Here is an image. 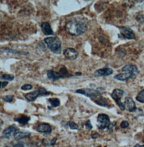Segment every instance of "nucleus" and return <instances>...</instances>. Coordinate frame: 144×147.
Returning <instances> with one entry per match:
<instances>
[{"instance_id":"nucleus-1","label":"nucleus","mask_w":144,"mask_h":147,"mask_svg":"<svg viewBox=\"0 0 144 147\" xmlns=\"http://www.w3.org/2000/svg\"><path fill=\"white\" fill-rule=\"evenodd\" d=\"M88 20L86 18L76 17L69 20L65 25L67 33L73 36H79L87 29Z\"/></svg>"},{"instance_id":"nucleus-2","label":"nucleus","mask_w":144,"mask_h":147,"mask_svg":"<svg viewBox=\"0 0 144 147\" xmlns=\"http://www.w3.org/2000/svg\"><path fill=\"white\" fill-rule=\"evenodd\" d=\"M50 50L55 54L60 55L61 52V42L57 37H49L44 39Z\"/></svg>"},{"instance_id":"nucleus-3","label":"nucleus","mask_w":144,"mask_h":147,"mask_svg":"<svg viewBox=\"0 0 144 147\" xmlns=\"http://www.w3.org/2000/svg\"><path fill=\"white\" fill-rule=\"evenodd\" d=\"M75 92L90 97L93 101H94L96 98L101 96V92L99 91V90H95L90 88H82L77 90Z\"/></svg>"},{"instance_id":"nucleus-4","label":"nucleus","mask_w":144,"mask_h":147,"mask_svg":"<svg viewBox=\"0 0 144 147\" xmlns=\"http://www.w3.org/2000/svg\"><path fill=\"white\" fill-rule=\"evenodd\" d=\"M124 93V91L122 90L115 89L111 94V97L122 111H124L126 109L124 104L121 101V98L123 97Z\"/></svg>"},{"instance_id":"nucleus-5","label":"nucleus","mask_w":144,"mask_h":147,"mask_svg":"<svg viewBox=\"0 0 144 147\" xmlns=\"http://www.w3.org/2000/svg\"><path fill=\"white\" fill-rule=\"evenodd\" d=\"M97 126L100 129L108 128L110 125V118L107 114H100L97 118Z\"/></svg>"},{"instance_id":"nucleus-6","label":"nucleus","mask_w":144,"mask_h":147,"mask_svg":"<svg viewBox=\"0 0 144 147\" xmlns=\"http://www.w3.org/2000/svg\"><path fill=\"white\" fill-rule=\"evenodd\" d=\"M122 36L127 39H133L135 38V34L132 29L128 27H121L119 28Z\"/></svg>"},{"instance_id":"nucleus-7","label":"nucleus","mask_w":144,"mask_h":147,"mask_svg":"<svg viewBox=\"0 0 144 147\" xmlns=\"http://www.w3.org/2000/svg\"><path fill=\"white\" fill-rule=\"evenodd\" d=\"M64 57L69 60H74L78 56V53L73 48H68L64 51Z\"/></svg>"},{"instance_id":"nucleus-8","label":"nucleus","mask_w":144,"mask_h":147,"mask_svg":"<svg viewBox=\"0 0 144 147\" xmlns=\"http://www.w3.org/2000/svg\"><path fill=\"white\" fill-rule=\"evenodd\" d=\"M18 131V129L15 126H10L7 128L5 129L2 132V135L4 138L6 139H9L11 136H14L15 134Z\"/></svg>"},{"instance_id":"nucleus-9","label":"nucleus","mask_w":144,"mask_h":147,"mask_svg":"<svg viewBox=\"0 0 144 147\" xmlns=\"http://www.w3.org/2000/svg\"><path fill=\"white\" fill-rule=\"evenodd\" d=\"M125 108L129 112H134L136 110V106L135 102L131 97H127L124 102Z\"/></svg>"},{"instance_id":"nucleus-10","label":"nucleus","mask_w":144,"mask_h":147,"mask_svg":"<svg viewBox=\"0 0 144 147\" xmlns=\"http://www.w3.org/2000/svg\"><path fill=\"white\" fill-rule=\"evenodd\" d=\"M41 30H42V32L45 35L47 36V35H54V31H53L50 24H49V23H48L47 22H43L41 24Z\"/></svg>"},{"instance_id":"nucleus-11","label":"nucleus","mask_w":144,"mask_h":147,"mask_svg":"<svg viewBox=\"0 0 144 147\" xmlns=\"http://www.w3.org/2000/svg\"><path fill=\"white\" fill-rule=\"evenodd\" d=\"M124 73L119 74L114 76V79L120 81H126L128 79L135 76V75L129 71H123Z\"/></svg>"},{"instance_id":"nucleus-12","label":"nucleus","mask_w":144,"mask_h":147,"mask_svg":"<svg viewBox=\"0 0 144 147\" xmlns=\"http://www.w3.org/2000/svg\"><path fill=\"white\" fill-rule=\"evenodd\" d=\"M37 131L41 133L49 134L52 131V128L51 126L47 123H42L38 126Z\"/></svg>"},{"instance_id":"nucleus-13","label":"nucleus","mask_w":144,"mask_h":147,"mask_svg":"<svg viewBox=\"0 0 144 147\" xmlns=\"http://www.w3.org/2000/svg\"><path fill=\"white\" fill-rule=\"evenodd\" d=\"M39 96H41V93L38 89L36 91L27 93L26 94L24 95V97L26 98V100L30 102L35 101L36 98Z\"/></svg>"},{"instance_id":"nucleus-14","label":"nucleus","mask_w":144,"mask_h":147,"mask_svg":"<svg viewBox=\"0 0 144 147\" xmlns=\"http://www.w3.org/2000/svg\"><path fill=\"white\" fill-rule=\"evenodd\" d=\"M113 73L112 69L108 68V67H104L96 71L95 74L99 76H108L111 75Z\"/></svg>"},{"instance_id":"nucleus-15","label":"nucleus","mask_w":144,"mask_h":147,"mask_svg":"<svg viewBox=\"0 0 144 147\" xmlns=\"http://www.w3.org/2000/svg\"><path fill=\"white\" fill-rule=\"evenodd\" d=\"M47 75L48 78L51 80H57L60 78H63V76L60 74V73L56 72L54 70H49L47 73Z\"/></svg>"},{"instance_id":"nucleus-16","label":"nucleus","mask_w":144,"mask_h":147,"mask_svg":"<svg viewBox=\"0 0 144 147\" xmlns=\"http://www.w3.org/2000/svg\"><path fill=\"white\" fill-rule=\"evenodd\" d=\"M30 119L31 118L28 116L25 115H21L19 117L15 118L14 121L18 122L19 123L22 125H25L28 123V122L30 121Z\"/></svg>"},{"instance_id":"nucleus-17","label":"nucleus","mask_w":144,"mask_h":147,"mask_svg":"<svg viewBox=\"0 0 144 147\" xmlns=\"http://www.w3.org/2000/svg\"><path fill=\"white\" fill-rule=\"evenodd\" d=\"M122 71H129L133 74L135 76L138 74L137 67L133 65H127L122 69Z\"/></svg>"},{"instance_id":"nucleus-18","label":"nucleus","mask_w":144,"mask_h":147,"mask_svg":"<svg viewBox=\"0 0 144 147\" xmlns=\"http://www.w3.org/2000/svg\"><path fill=\"white\" fill-rule=\"evenodd\" d=\"M31 134L28 132H23V131H17L15 135H14V138L15 139L17 140H20L21 139L27 138Z\"/></svg>"},{"instance_id":"nucleus-19","label":"nucleus","mask_w":144,"mask_h":147,"mask_svg":"<svg viewBox=\"0 0 144 147\" xmlns=\"http://www.w3.org/2000/svg\"><path fill=\"white\" fill-rule=\"evenodd\" d=\"M48 101L50 103L51 106L54 108L58 107L60 105V101L57 98H51L48 100Z\"/></svg>"},{"instance_id":"nucleus-20","label":"nucleus","mask_w":144,"mask_h":147,"mask_svg":"<svg viewBox=\"0 0 144 147\" xmlns=\"http://www.w3.org/2000/svg\"><path fill=\"white\" fill-rule=\"evenodd\" d=\"M136 100L141 102V103H144V90H142L141 92H139L137 96L136 97Z\"/></svg>"},{"instance_id":"nucleus-21","label":"nucleus","mask_w":144,"mask_h":147,"mask_svg":"<svg viewBox=\"0 0 144 147\" xmlns=\"http://www.w3.org/2000/svg\"><path fill=\"white\" fill-rule=\"evenodd\" d=\"M3 147H25V145L23 143L19 142L15 144H14L13 143H8L5 145Z\"/></svg>"},{"instance_id":"nucleus-22","label":"nucleus","mask_w":144,"mask_h":147,"mask_svg":"<svg viewBox=\"0 0 144 147\" xmlns=\"http://www.w3.org/2000/svg\"><path fill=\"white\" fill-rule=\"evenodd\" d=\"M14 76L12 75H9V74H3L1 76V78L3 80H10L12 81L14 79Z\"/></svg>"},{"instance_id":"nucleus-23","label":"nucleus","mask_w":144,"mask_h":147,"mask_svg":"<svg viewBox=\"0 0 144 147\" xmlns=\"http://www.w3.org/2000/svg\"><path fill=\"white\" fill-rule=\"evenodd\" d=\"M14 96L12 95H6L2 97V100L7 102H11L13 100Z\"/></svg>"},{"instance_id":"nucleus-24","label":"nucleus","mask_w":144,"mask_h":147,"mask_svg":"<svg viewBox=\"0 0 144 147\" xmlns=\"http://www.w3.org/2000/svg\"><path fill=\"white\" fill-rule=\"evenodd\" d=\"M41 93V96H48L50 95V92H47L45 88L42 87H40L38 88Z\"/></svg>"},{"instance_id":"nucleus-25","label":"nucleus","mask_w":144,"mask_h":147,"mask_svg":"<svg viewBox=\"0 0 144 147\" xmlns=\"http://www.w3.org/2000/svg\"><path fill=\"white\" fill-rule=\"evenodd\" d=\"M68 126L70 127V129H77L79 128V126L77 124H76L75 122H68Z\"/></svg>"},{"instance_id":"nucleus-26","label":"nucleus","mask_w":144,"mask_h":147,"mask_svg":"<svg viewBox=\"0 0 144 147\" xmlns=\"http://www.w3.org/2000/svg\"><path fill=\"white\" fill-rule=\"evenodd\" d=\"M33 88L32 86L29 84H24L23 86H22L21 87V90L23 91H28V90H30Z\"/></svg>"},{"instance_id":"nucleus-27","label":"nucleus","mask_w":144,"mask_h":147,"mask_svg":"<svg viewBox=\"0 0 144 147\" xmlns=\"http://www.w3.org/2000/svg\"><path fill=\"white\" fill-rule=\"evenodd\" d=\"M68 71L65 67H61L60 69V74L64 77V76H66L68 75Z\"/></svg>"},{"instance_id":"nucleus-28","label":"nucleus","mask_w":144,"mask_h":147,"mask_svg":"<svg viewBox=\"0 0 144 147\" xmlns=\"http://www.w3.org/2000/svg\"><path fill=\"white\" fill-rule=\"evenodd\" d=\"M129 126V123L126 121H123L121 124V127L122 128V129H126Z\"/></svg>"},{"instance_id":"nucleus-29","label":"nucleus","mask_w":144,"mask_h":147,"mask_svg":"<svg viewBox=\"0 0 144 147\" xmlns=\"http://www.w3.org/2000/svg\"><path fill=\"white\" fill-rule=\"evenodd\" d=\"M85 126H86V129H91L92 128V126L90 120H88L86 121V122L85 123Z\"/></svg>"},{"instance_id":"nucleus-30","label":"nucleus","mask_w":144,"mask_h":147,"mask_svg":"<svg viewBox=\"0 0 144 147\" xmlns=\"http://www.w3.org/2000/svg\"><path fill=\"white\" fill-rule=\"evenodd\" d=\"M9 83L7 82H0V88H5L8 85Z\"/></svg>"},{"instance_id":"nucleus-31","label":"nucleus","mask_w":144,"mask_h":147,"mask_svg":"<svg viewBox=\"0 0 144 147\" xmlns=\"http://www.w3.org/2000/svg\"><path fill=\"white\" fill-rule=\"evenodd\" d=\"M56 140H57V138H55L53 140H51L50 142V146H54L56 142Z\"/></svg>"},{"instance_id":"nucleus-32","label":"nucleus","mask_w":144,"mask_h":147,"mask_svg":"<svg viewBox=\"0 0 144 147\" xmlns=\"http://www.w3.org/2000/svg\"><path fill=\"white\" fill-rule=\"evenodd\" d=\"M99 136V135L96 133V132H95V134H93L92 135V138H97Z\"/></svg>"},{"instance_id":"nucleus-33","label":"nucleus","mask_w":144,"mask_h":147,"mask_svg":"<svg viewBox=\"0 0 144 147\" xmlns=\"http://www.w3.org/2000/svg\"><path fill=\"white\" fill-rule=\"evenodd\" d=\"M133 147H144V145H143V146H141V145H140V144H136V145H135V146Z\"/></svg>"},{"instance_id":"nucleus-34","label":"nucleus","mask_w":144,"mask_h":147,"mask_svg":"<svg viewBox=\"0 0 144 147\" xmlns=\"http://www.w3.org/2000/svg\"><path fill=\"white\" fill-rule=\"evenodd\" d=\"M3 123V122H2L1 123H0V129H1V125Z\"/></svg>"}]
</instances>
